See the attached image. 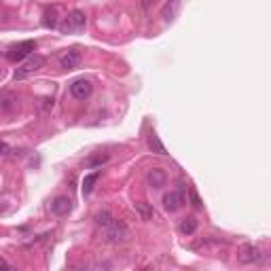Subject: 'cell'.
<instances>
[{
    "label": "cell",
    "instance_id": "8",
    "mask_svg": "<svg viewBox=\"0 0 271 271\" xmlns=\"http://www.w3.org/2000/svg\"><path fill=\"white\" fill-rule=\"evenodd\" d=\"M17 110H19V100H17V95H13V93L0 95V113L13 115V113H17Z\"/></svg>",
    "mask_w": 271,
    "mask_h": 271
},
{
    "label": "cell",
    "instance_id": "13",
    "mask_svg": "<svg viewBox=\"0 0 271 271\" xmlns=\"http://www.w3.org/2000/svg\"><path fill=\"white\" fill-rule=\"evenodd\" d=\"M43 26H45V28H58V26H60V21H58V9H55V6H51V9L45 11Z\"/></svg>",
    "mask_w": 271,
    "mask_h": 271
},
{
    "label": "cell",
    "instance_id": "14",
    "mask_svg": "<svg viewBox=\"0 0 271 271\" xmlns=\"http://www.w3.org/2000/svg\"><path fill=\"white\" fill-rule=\"evenodd\" d=\"M136 212H138V216H140L142 220H153V216H155L153 205H148V203H144V202L136 203Z\"/></svg>",
    "mask_w": 271,
    "mask_h": 271
},
{
    "label": "cell",
    "instance_id": "24",
    "mask_svg": "<svg viewBox=\"0 0 271 271\" xmlns=\"http://www.w3.org/2000/svg\"><path fill=\"white\" fill-rule=\"evenodd\" d=\"M2 76H4V70H2V68H0V78H2Z\"/></svg>",
    "mask_w": 271,
    "mask_h": 271
},
{
    "label": "cell",
    "instance_id": "4",
    "mask_svg": "<svg viewBox=\"0 0 271 271\" xmlns=\"http://www.w3.org/2000/svg\"><path fill=\"white\" fill-rule=\"evenodd\" d=\"M34 49H36L34 41H23L19 45H15L11 51H6V60H9V62H21L23 58H28Z\"/></svg>",
    "mask_w": 271,
    "mask_h": 271
},
{
    "label": "cell",
    "instance_id": "11",
    "mask_svg": "<svg viewBox=\"0 0 271 271\" xmlns=\"http://www.w3.org/2000/svg\"><path fill=\"white\" fill-rule=\"evenodd\" d=\"M180 11V0H167V2L163 4V9H161V17L165 23H170L174 21V17L178 15Z\"/></svg>",
    "mask_w": 271,
    "mask_h": 271
},
{
    "label": "cell",
    "instance_id": "12",
    "mask_svg": "<svg viewBox=\"0 0 271 271\" xmlns=\"http://www.w3.org/2000/svg\"><path fill=\"white\" fill-rule=\"evenodd\" d=\"M146 180H148V185L153 189H161V187H165V172L159 170V167H155V170L148 172Z\"/></svg>",
    "mask_w": 271,
    "mask_h": 271
},
{
    "label": "cell",
    "instance_id": "16",
    "mask_svg": "<svg viewBox=\"0 0 271 271\" xmlns=\"http://www.w3.org/2000/svg\"><path fill=\"white\" fill-rule=\"evenodd\" d=\"M195 231H197V218L189 216V218H185L180 222V233L182 235H193Z\"/></svg>",
    "mask_w": 271,
    "mask_h": 271
},
{
    "label": "cell",
    "instance_id": "19",
    "mask_svg": "<svg viewBox=\"0 0 271 271\" xmlns=\"http://www.w3.org/2000/svg\"><path fill=\"white\" fill-rule=\"evenodd\" d=\"M108 161V155H95V157H89L85 161V165L87 167H98V165H102V163H106Z\"/></svg>",
    "mask_w": 271,
    "mask_h": 271
},
{
    "label": "cell",
    "instance_id": "18",
    "mask_svg": "<svg viewBox=\"0 0 271 271\" xmlns=\"http://www.w3.org/2000/svg\"><path fill=\"white\" fill-rule=\"evenodd\" d=\"M148 146H150V150L153 153H159V155H165V146L161 144V140H159V136H150L148 138Z\"/></svg>",
    "mask_w": 271,
    "mask_h": 271
},
{
    "label": "cell",
    "instance_id": "9",
    "mask_svg": "<svg viewBox=\"0 0 271 271\" xmlns=\"http://www.w3.org/2000/svg\"><path fill=\"white\" fill-rule=\"evenodd\" d=\"M70 210H72V202H70L68 197L60 195V197H55L51 202V212L55 214V216H66Z\"/></svg>",
    "mask_w": 271,
    "mask_h": 271
},
{
    "label": "cell",
    "instance_id": "20",
    "mask_svg": "<svg viewBox=\"0 0 271 271\" xmlns=\"http://www.w3.org/2000/svg\"><path fill=\"white\" fill-rule=\"evenodd\" d=\"M191 202H193L195 208H202V199H199V195L195 193V191H191Z\"/></svg>",
    "mask_w": 271,
    "mask_h": 271
},
{
    "label": "cell",
    "instance_id": "15",
    "mask_svg": "<svg viewBox=\"0 0 271 271\" xmlns=\"http://www.w3.org/2000/svg\"><path fill=\"white\" fill-rule=\"evenodd\" d=\"M100 178V172H91V174H87V176L83 178V195H89L91 191H93V185L98 182Z\"/></svg>",
    "mask_w": 271,
    "mask_h": 271
},
{
    "label": "cell",
    "instance_id": "6",
    "mask_svg": "<svg viewBox=\"0 0 271 271\" xmlns=\"http://www.w3.org/2000/svg\"><path fill=\"white\" fill-rule=\"evenodd\" d=\"M81 62H83L81 51H78V49H68V51L60 58V68H64V70H74V68L81 66Z\"/></svg>",
    "mask_w": 271,
    "mask_h": 271
},
{
    "label": "cell",
    "instance_id": "22",
    "mask_svg": "<svg viewBox=\"0 0 271 271\" xmlns=\"http://www.w3.org/2000/svg\"><path fill=\"white\" fill-rule=\"evenodd\" d=\"M49 108H53V98H45L43 100V110H49Z\"/></svg>",
    "mask_w": 271,
    "mask_h": 271
},
{
    "label": "cell",
    "instance_id": "2",
    "mask_svg": "<svg viewBox=\"0 0 271 271\" xmlns=\"http://www.w3.org/2000/svg\"><path fill=\"white\" fill-rule=\"evenodd\" d=\"M104 233H106V240L113 242V244H119V242H125L130 237V229L125 227V222L121 220H113L108 227H104Z\"/></svg>",
    "mask_w": 271,
    "mask_h": 271
},
{
    "label": "cell",
    "instance_id": "21",
    "mask_svg": "<svg viewBox=\"0 0 271 271\" xmlns=\"http://www.w3.org/2000/svg\"><path fill=\"white\" fill-rule=\"evenodd\" d=\"M159 0H142V9L144 11H150V6H155Z\"/></svg>",
    "mask_w": 271,
    "mask_h": 271
},
{
    "label": "cell",
    "instance_id": "5",
    "mask_svg": "<svg viewBox=\"0 0 271 271\" xmlns=\"http://www.w3.org/2000/svg\"><path fill=\"white\" fill-rule=\"evenodd\" d=\"M70 93H72L74 100H87L93 93V85H91V81H87V78H76V81L70 85Z\"/></svg>",
    "mask_w": 271,
    "mask_h": 271
},
{
    "label": "cell",
    "instance_id": "3",
    "mask_svg": "<svg viewBox=\"0 0 271 271\" xmlns=\"http://www.w3.org/2000/svg\"><path fill=\"white\" fill-rule=\"evenodd\" d=\"M85 23H87L85 13L78 11V9H74L66 19H64V23H60L58 28H60L62 32H81V30L85 28Z\"/></svg>",
    "mask_w": 271,
    "mask_h": 271
},
{
    "label": "cell",
    "instance_id": "1",
    "mask_svg": "<svg viewBox=\"0 0 271 271\" xmlns=\"http://www.w3.org/2000/svg\"><path fill=\"white\" fill-rule=\"evenodd\" d=\"M45 58L43 55H30V58L21 64V66L15 70V78H26V76H30V74H34V72H38L41 68H45Z\"/></svg>",
    "mask_w": 271,
    "mask_h": 271
},
{
    "label": "cell",
    "instance_id": "10",
    "mask_svg": "<svg viewBox=\"0 0 271 271\" xmlns=\"http://www.w3.org/2000/svg\"><path fill=\"white\" fill-rule=\"evenodd\" d=\"M237 259H240V263H257V261H261V250L252 244H246V246L240 248Z\"/></svg>",
    "mask_w": 271,
    "mask_h": 271
},
{
    "label": "cell",
    "instance_id": "17",
    "mask_svg": "<svg viewBox=\"0 0 271 271\" xmlns=\"http://www.w3.org/2000/svg\"><path fill=\"white\" fill-rule=\"evenodd\" d=\"M115 220V216H113V212H110V210H100L98 214H95V222H98V225L102 227V229H104V227H108L110 225V222H113Z\"/></svg>",
    "mask_w": 271,
    "mask_h": 271
},
{
    "label": "cell",
    "instance_id": "7",
    "mask_svg": "<svg viewBox=\"0 0 271 271\" xmlns=\"http://www.w3.org/2000/svg\"><path fill=\"white\" fill-rule=\"evenodd\" d=\"M182 203H185V197H182L180 191H172V193H165V195H163V208H165L167 212L180 210Z\"/></svg>",
    "mask_w": 271,
    "mask_h": 271
},
{
    "label": "cell",
    "instance_id": "23",
    "mask_svg": "<svg viewBox=\"0 0 271 271\" xmlns=\"http://www.w3.org/2000/svg\"><path fill=\"white\" fill-rule=\"evenodd\" d=\"M4 153H9V146H6L4 142H0V155H4Z\"/></svg>",
    "mask_w": 271,
    "mask_h": 271
}]
</instances>
